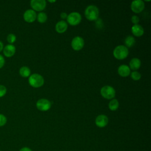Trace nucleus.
Instances as JSON below:
<instances>
[{
    "instance_id": "19",
    "label": "nucleus",
    "mask_w": 151,
    "mask_h": 151,
    "mask_svg": "<svg viewBox=\"0 0 151 151\" xmlns=\"http://www.w3.org/2000/svg\"><path fill=\"white\" fill-rule=\"evenodd\" d=\"M119 106V103L117 99H113L110 100L109 104V108L111 111L116 110Z\"/></svg>"
},
{
    "instance_id": "20",
    "label": "nucleus",
    "mask_w": 151,
    "mask_h": 151,
    "mask_svg": "<svg viewBox=\"0 0 151 151\" xmlns=\"http://www.w3.org/2000/svg\"><path fill=\"white\" fill-rule=\"evenodd\" d=\"M37 19L40 23H44L47 20V15L45 12H41L37 15Z\"/></svg>"
},
{
    "instance_id": "26",
    "label": "nucleus",
    "mask_w": 151,
    "mask_h": 151,
    "mask_svg": "<svg viewBox=\"0 0 151 151\" xmlns=\"http://www.w3.org/2000/svg\"><path fill=\"white\" fill-rule=\"evenodd\" d=\"M5 64V58L4 57L0 54V68H2Z\"/></svg>"
},
{
    "instance_id": "3",
    "label": "nucleus",
    "mask_w": 151,
    "mask_h": 151,
    "mask_svg": "<svg viewBox=\"0 0 151 151\" xmlns=\"http://www.w3.org/2000/svg\"><path fill=\"white\" fill-rule=\"evenodd\" d=\"M28 82L31 86L34 88H38L44 84V80L42 76L40 74L34 73L29 76Z\"/></svg>"
},
{
    "instance_id": "8",
    "label": "nucleus",
    "mask_w": 151,
    "mask_h": 151,
    "mask_svg": "<svg viewBox=\"0 0 151 151\" xmlns=\"http://www.w3.org/2000/svg\"><path fill=\"white\" fill-rule=\"evenodd\" d=\"M71 45L74 50L79 51L83 48L84 45V41L81 37L77 36L72 40Z\"/></svg>"
},
{
    "instance_id": "28",
    "label": "nucleus",
    "mask_w": 151,
    "mask_h": 151,
    "mask_svg": "<svg viewBox=\"0 0 151 151\" xmlns=\"http://www.w3.org/2000/svg\"><path fill=\"white\" fill-rule=\"evenodd\" d=\"M19 151H32V150L28 147H23L21 148Z\"/></svg>"
},
{
    "instance_id": "14",
    "label": "nucleus",
    "mask_w": 151,
    "mask_h": 151,
    "mask_svg": "<svg viewBox=\"0 0 151 151\" xmlns=\"http://www.w3.org/2000/svg\"><path fill=\"white\" fill-rule=\"evenodd\" d=\"M67 28H68L67 23L64 20L58 21L55 26V31L60 34L64 33L65 31H66V30L67 29Z\"/></svg>"
},
{
    "instance_id": "15",
    "label": "nucleus",
    "mask_w": 151,
    "mask_h": 151,
    "mask_svg": "<svg viewBox=\"0 0 151 151\" xmlns=\"http://www.w3.org/2000/svg\"><path fill=\"white\" fill-rule=\"evenodd\" d=\"M131 30L133 34L136 37H141L144 34V29L143 27L139 24L133 25L132 27Z\"/></svg>"
},
{
    "instance_id": "23",
    "label": "nucleus",
    "mask_w": 151,
    "mask_h": 151,
    "mask_svg": "<svg viewBox=\"0 0 151 151\" xmlns=\"http://www.w3.org/2000/svg\"><path fill=\"white\" fill-rule=\"evenodd\" d=\"M7 119L6 116L2 114H0V127H2L6 124Z\"/></svg>"
},
{
    "instance_id": "4",
    "label": "nucleus",
    "mask_w": 151,
    "mask_h": 151,
    "mask_svg": "<svg viewBox=\"0 0 151 151\" xmlns=\"http://www.w3.org/2000/svg\"><path fill=\"white\" fill-rule=\"evenodd\" d=\"M100 93L106 99H113L116 95L114 88L110 86H104L100 90Z\"/></svg>"
},
{
    "instance_id": "17",
    "label": "nucleus",
    "mask_w": 151,
    "mask_h": 151,
    "mask_svg": "<svg viewBox=\"0 0 151 151\" xmlns=\"http://www.w3.org/2000/svg\"><path fill=\"white\" fill-rule=\"evenodd\" d=\"M19 74L22 77H28L31 74L30 69L27 66H22L20 68L19 71Z\"/></svg>"
},
{
    "instance_id": "12",
    "label": "nucleus",
    "mask_w": 151,
    "mask_h": 151,
    "mask_svg": "<svg viewBox=\"0 0 151 151\" xmlns=\"http://www.w3.org/2000/svg\"><path fill=\"white\" fill-rule=\"evenodd\" d=\"M2 51L4 55L6 57L9 58L15 54L16 48L13 44H8L4 47Z\"/></svg>"
},
{
    "instance_id": "1",
    "label": "nucleus",
    "mask_w": 151,
    "mask_h": 151,
    "mask_svg": "<svg viewBox=\"0 0 151 151\" xmlns=\"http://www.w3.org/2000/svg\"><path fill=\"white\" fill-rule=\"evenodd\" d=\"M84 14L88 20L95 21L98 18L99 15V8L95 5H89L85 9Z\"/></svg>"
},
{
    "instance_id": "13",
    "label": "nucleus",
    "mask_w": 151,
    "mask_h": 151,
    "mask_svg": "<svg viewBox=\"0 0 151 151\" xmlns=\"http://www.w3.org/2000/svg\"><path fill=\"white\" fill-rule=\"evenodd\" d=\"M118 74L123 77H127L130 75V69L129 66L125 64H122L120 65L117 70Z\"/></svg>"
},
{
    "instance_id": "31",
    "label": "nucleus",
    "mask_w": 151,
    "mask_h": 151,
    "mask_svg": "<svg viewBox=\"0 0 151 151\" xmlns=\"http://www.w3.org/2000/svg\"><path fill=\"white\" fill-rule=\"evenodd\" d=\"M0 151H1V150H0Z\"/></svg>"
},
{
    "instance_id": "11",
    "label": "nucleus",
    "mask_w": 151,
    "mask_h": 151,
    "mask_svg": "<svg viewBox=\"0 0 151 151\" xmlns=\"http://www.w3.org/2000/svg\"><path fill=\"white\" fill-rule=\"evenodd\" d=\"M109 123V119L107 116L104 114L99 115L95 120L96 125L100 128L106 127Z\"/></svg>"
},
{
    "instance_id": "16",
    "label": "nucleus",
    "mask_w": 151,
    "mask_h": 151,
    "mask_svg": "<svg viewBox=\"0 0 151 151\" xmlns=\"http://www.w3.org/2000/svg\"><path fill=\"white\" fill-rule=\"evenodd\" d=\"M129 65L130 69H132L133 70H137L140 67L141 61L137 58H133L130 60Z\"/></svg>"
},
{
    "instance_id": "24",
    "label": "nucleus",
    "mask_w": 151,
    "mask_h": 151,
    "mask_svg": "<svg viewBox=\"0 0 151 151\" xmlns=\"http://www.w3.org/2000/svg\"><path fill=\"white\" fill-rule=\"evenodd\" d=\"M7 92V89L4 85L0 84V97H4Z\"/></svg>"
},
{
    "instance_id": "9",
    "label": "nucleus",
    "mask_w": 151,
    "mask_h": 151,
    "mask_svg": "<svg viewBox=\"0 0 151 151\" xmlns=\"http://www.w3.org/2000/svg\"><path fill=\"white\" fill-rule=\"evenodd\" d=\"M130 8L134 13H140L145 9V3L142 0H134L132 2Z\"/></svg>"
},
{
    "instance_id": "22",
    "label": "nucleus",
    "mask_w": 151,
    "mask_h": 151,
    "mask_svg": "<svg viewBox=\"0 0 151 151\" xmlns=\"http://www.w3.org/2000/svg\"><path fill=\"white\" fill-rule=\"evenodd\" d=\"M16 40H17V37L15 35H14V34H8L6 37V40L9 42V44H12L15 42Z\"/></svg>"
},
{
    "instance_id": "2",
    "label": "nucleus",
    "mask_w": 151,
    "mask_h": 151,
    "mask_svg": "<svg viewBox=\"0 0 151 151\" xmlns=\"http://www.w3.org/2000/svg\"><path fill=\"white\" fill-rule=\"evenodd\" d=\"M128 54L129 50L124 45H118L113 50V55L117 60H123L127 57Z\"/></svg>"
},
{
    "instance_id": "21",
    "label": "nucleus",
    "mask_w": 151,
    "mask_h": 151,
    "mask_svg": "<svg viewBox=\"0 0 151 151\" xmlns=\"http://www.w3.org/2000/svg\"><path fill=\"white\" fill-rule=\"evenodd\" d=\"M130 77L131 78L134 80V81H137L139 80L141 78V74L140 73H139L138 71H134L133 72L131 73L130 74Z\"/></svg>"
},
{
    "instance_id": "5",
    "label": "nucleus",
    "mask_w": 151,
    "mask_h": 151,
    "mask_svg": "<svg viewBox=\"0 0 151 151\" xmlns=\"http://www.w3.org/2000/svg\"><path fill=\"white\" fill-rule=\"evenodd\" d=\"M67 22L73 26L79 24L81 21V16L77 12H73L67 15Z\"/></svg>"
},
{
    "instance_id": "6",
    "label": "nucleus",
    "mask_w": 151,
    "mask_h": 151,
    "mask_svg": "<svg viewBox=\"0 0 151 151\" xmlns=\"http://www.w3.org/2000/svg\"><path fill=\"white\" fill-rule=\"evenodd\" d=\"M30 5L34 11H41L46 7V1L45 0H32Z\"/></svg>"
},
{
    "instance_id": "29",
    "label": "nucleus",
    "mask_w": 151,
    "mask_h": 151,
    "mask_svg": "<svg viewBox=\"0 0 151 151\" xmlns=\"http://www.w3.org/2000/svg\"><path fill=\"white\" fill-rule=\"evenodd\" d=\"M4 44L2 43V41H0V52H1V51H2V50H3V49H4Z\"/></svg>"
},
{
    "instance_id": "30",
    "label": "nucleus",
    "mask_w": 151,
    "mask_h": 151,
    "mask_svg": "<svg viewBox=\"0 0 151 151\" xmlns=\"http://www.w3.org/2000/svg\"><path fill=\"white\" fill-rule=\"evenodd\" d=\"M49 2H51V3H53V2H55V1H48Z\"/></svg>"
},
{
    "instance_id": "27",
    "label": "nucleus",
    "mask_w": 151,
    "mask_h": 151,
    "mask_svg": "<svg viewBox=\"0 0 151 151\" xmlns=\"http://www.w3.org/2000/svg\"><path fill=\"white\" fill-rule=\"evenodd\" d=\"M60 17L63 19H67V14L66 12H61L60 14Z\"/></svg>"
},
{
    "instance_id": "18",
    "label": "nucleus",
    "mask_w": 151,
    "mask_h": 151,
    "mask_svg": "<svg viewBox=\"0 0 151 151\" xmlns=\"http://www.w3.org/2000/svg\"><path fill=\"white\" fill-rule=\"evenodd\" d=\"M135 39L133 37L131 36V35H129L127 36L124 40V44L126 45V47L128 48H130L132 47L134 44H135Z\"/></svg>"
},
{
    "instance_id": "25",
    "label": "nucleus",
    "mask_w": 151,
    "mask_h": 151,
    "mask_svg": "<svg viewBox=\"0 0 151 151\" xmlns=\"http://www.w3.org/2000/svg\"><path fill=\"white\" fill-rule=\"evenodd\" d=\"M131 21L133 24H134V25L138 24L139 22V18L137 15H133L131 18Z\"/></svg>"
},
{
    "instance_id": "7",
    "label": "nucleus",
    "mask_w": 151,
    "mask_h": 151,
    "mask_svg": "<svg viewBox=\"0 0 151 151\" xmlns=\"http://www.w3.org/2000/svg\"><path fill=\"white\" fill-rule=\"evenodd\" d=\"M51 106V103L50 101L46 99H41L38 100L36 103L37 108L41 111H45L48 110Z\"/></svg>"
},
{
    "instance_id": "10",
    "label": "nucleus",
    "mask_w": 151,
    "mask_h": 151,
    "mask_svg": "<svg viewBox=\"0 0 151 151\" xmlns=\"http://www.w3.org/2000/svg\"><path fill=\"white\" fill-rule=\"evenodd\" d=\"M23 18L24 21L27 22L31 23L37 19V14L35 11L32 9H27L24 13Z\"/></svg>"
}]
</instances>
